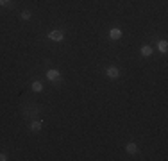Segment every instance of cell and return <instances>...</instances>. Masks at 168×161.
Here are the masks:
<instances>
[{
  "label": "cell",
  "mask_w": 168,
  "mask_h": 161,
  "mask_svg": "<svg viewBox=\"0 0 168 161\" xmlns=\"http://www.w3.org/2000/svg\"><path fill=\"white\" fill-rule=\"evenodd\" d=\"M125 151H127L129 154H136V152H138V147H136V143H127Z\"/></svg>",
  "instance_id": "obj_7"
},
{
  "label": "cell",
  "mask_w": 168,
  "mask_h": 161,
  "mask_svg": "<svg viewBox=\"0 0 168 161\" xmlns=\"http://www.w3.org/2000/svg\"><path fill=\"white\" fill-rule=\"evenodd\" d=\"M141 54L143 56H152V47H149V45H145V47H141Z\"/></svg>",
  "instance_id": "obj_8"
},
{
  "label": "cell",
  "mask_w": 168,
  "mask_h": 161,
  "mask_svg": "<svg viewBox=\"0 0 168 161\" xmlns=\"http://www.w3.org/2000/svg\"><path fill=\"white\" fill-rule=\"evenodd\" d=\"M7 160V156H5V154H0V161H5Z\"/></svg>",
  "instance_id": "obj_12"
},
{
  "label": "cell",
  "mask_w": 168,
  "mask_h": 161,
  "mask_svg": "<svg viewBox=\"0 0 168 161\" xmlns=\"http://www.w3.org/2000/svg\"><path fill=\"white\" fill-rule=\"evenodd\" d=\"M21 20H30V13L29 11H23L21 13Z\"/></svg>",
  "instance_id": "obj_10"
},
{
  "label": "cell",
  "mask_w": 168,
  "mask_h": 161,
  "mask_svg": "<svg viewBox=\"0 0 168 161\" xmlns=\"http://www.w3.org/2000/svg\"><path fill=\"white\" fill-rule=\"evenodd\" d=\"M106 75H107L109 79H118V75H120V70H118L116 66H109V68L106 70Z\"/></svg>",
  "instance_id": "obj_2"
},
{
  "label": "cell",
  "mask_w": 168,
  "mask_h": 161,
  "mask_svg": "<svg viewBox=\"0 0 168 161\" xmlns=\"http://www.w3.org/2000/svg\"><path fill=\"white\" fill-rule=\"evenodd\" d=\"M48 38H50L52 41H57V43H59V41H63L64 34H63L61 30H50V32H48Z\"/></svg>",
  "instance_id": "obj_1"
},
{
  "label": "cell",
  "mask_w": 168,
  "mask_h": 161,
  "mask_svg": "<svg viewBox=\"0 0 168 161\" xmlns=\"http://www.w3.org/2000/svg\"><path fill=\"white\" fill-rule=\"evenodd\" d=\"M41 127H43V122H39V120H36V122H32V125H30V129H32L34 133H38V131H41Z\"/></svg>",
  "instance_id": "obj_6"
},
{
  "label": "cell",
  "mask_w": 168,
  "mask_h": 161,
  "mask_svg": "<svg viewBox=\"0 0 168 161\" xmlns=\"http://www.w3.org/2000/svg\"><path fill=\"white\" fill-rule=\"evenodd\" d=\"M47 77H48V81H59L61 73H59L57 70H48V72H47Z\"/></svg>",
  "instance_id": "obj_4"
},
{
  "label": "cell",
  "mask_w": 168,
  "mask_h": 161,
  "mask_svg": "<svg viewBox=\"0 0 168 161\" xmlns=\"http://www.w3.org/2000/svg\"><path fill=\"white\" fill-rule=\"evenodd\" d=\"M11 4V0H0V5H9Z\"/></svg>",
  "instance_id": "obj_11"
},
{
  "label": "cell",
  "mask_w": 168,
  "mask_h": 161,
  "mask_svg": "<svg viewBox=\"0 0 168 161\" xmlns=\"http://www.w3.org/2000/svg\"><path fill=\"white\" fill-rule=\"evenodd\" d=\"M109 38H111V39H120V38H122V29H118V27L111 29V30H109Z\"/></svg>",
  "instance_id": "obj_3"
},
{
  "label": "cell",
  "mask_w": 168,
  "mask_h": 161,
  "mask_svg": "<svg viewBox=\"0 0 168 161\" xmlns=\"http://www.w3.org/2000/svg\"><path fill=\"white\" fill-rule=\"evenodd\" d=\"M30 88H32V91H36V93H41V91H43V84H41L39 81H34Z\"/></svg>",
  "instance_id": "obj_5"
},
{
  "label": "cell",
  "mask_w": 168,
  "mask_h": 161,
  "mask_svg": "<svg viewBox=\"0 0 168 161\" xmlns=\"http://www.w3.org/2000/svg\"><path fill=\"white\" fill-rule=\"evenodd\" d=\"M158 48H159V50H161V52H167V41H159V43H158Z\"/></svg>",
  "instance_id": "obj_9"
}]
</instances>
